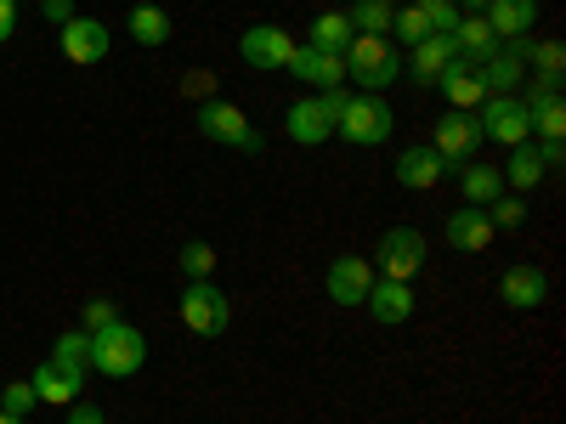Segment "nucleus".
<instances>
[{"instance_id":"nucleus-1","label":"nucleus","mask_w":566,"mask_h":424,"mask_svg":"<svg viewBox=\"0 0 566 424\" xmlns=\"http://www.w3.org/2000/svg\"><path fill=\"white\" fill-rule=\"evenodd\" d=\"M340 57H346V80H357L368 97H380V91L397 85V74H402V57L386 34H352V45Z\"/></svg>"},{"instance_id":"nucleus-2","label":"nucleus","mask_w":566,"mask_h":424,"mask_svg":"<svg viewBox=\"0 0 566 424\" xmlns=\"http://www.w3.org/2000/svg\"><path fill=\"white\" fill-rule=\"evenodd\" d=\"M142 362H148V340H142V328H130L125 317L108 322L103 335H91V368L108 373V380H130Z\"/></svg>"},{"instance_id":"nucleus-3","label":"nucleus","mask_w":566,"mask_h":424,"mask_svg":"<svg viewBox=\"0 0 566 424\" xmlns=\"http://www.w3.org/2000/svg\"><path fill=\"white\" fill-rule=\"evenodd\" d=\"M391 125H397L391 103H386V97H368V91H363V97H346L335 136H346L352 148H380V141H391Z\"/></svg>"},{"instance_id":"nucleus-4","label":"nucleus","mask_w":566,"mask_h":424,"mask_svg":"<svg viewBox=\"0 0 566 424\" xmlns=\"http://www.w3.org/2000/svg\"><path fill=\"white\" fill-rule=\"evenodd\" d=\"M199 130H205L210 141H221V148L261 153V130L250 125V114H244V108H232V103H221V97L199 103Z\"/></svg>"},{"instance_id":"nucleus-5","label":"nucleus","mask_w":566,"mask_h":424,"mask_svg":"<svg viewBox=\"0 0 566 424\" xmlns=\"http://www.w3.org/2000/svg\"><path fill=\"white\" fill-rule=\"evenodd\" d=\"M482 125H476V114H459V108H448L442 119H437V130H431V141H424V148H431L448 170L453 165H464V159H476V148H482Z\"/></svg>"},{"instance_id":"nucleus-6","label":"nucleus","mask_w":566,"mask_h":424,"mask_svg":"<svg viewBox=\"0 0 566 424\" xmlns=\"http://www.w3.org/2000/svg\"><path fill=\"white\" fill-rule=\"evenodd\" d=\"M181 322L193 328V335H205V340L227 335L232 306H227V295L216 289V277H210V283H187V289H181Z\"/></svg>"},{"instance_id":"nucleus-7","label":"nucleus","mask_w":566,"mask_h":424,"mask_svg":"<svg viewBox=\"0 0 566 424\" xmlns=\"http://www.w3.org/2000/svg\"><path fill=\"white\" fill-rule=\"evenodd\" d=\"M239 57L250 63V68H290V57H295V34L290 29H277V23H250L244 34H239Z\"/></svg>"},{"instance_id":"nucleus-8","label":"nucleus","mask_w":566,"mask_h":424,"mask_svg":"<svg viewBox=\"0 0 566 424\" xmlns=\"http://www.w3.org/2000/svg\"><path fill=\"white\" fill-rule=\"evenodd\" d=\"M482 136L488 141H504V148H522V141H533V114L522 108V97H488L482 114H476Z\"/></svg>"},{"instance_id":"nucleus-9","label":"nucleus","mask_w":566,"mask_h":424,"mask_svg":"<svg viewBox=\"0 0 566 424\" xmlns=\"http://www.w3.org/2000/svg\"><path fill=\"white\" fill-rule=\"evenodd\" d=\"M374 261H380V277L408 283V277L424 266V239H419L413 226H391L386 239H380V250H374Z\"/></svg>"},{"instance_id":"nucleus-10","label":"nucleus","mask_w":566,"mask_h":424,"mask_svg":"<svg viewBox=\"0 0 566 424\" xmlns=\"http://www.w3.org/2000/svg\"><path fill=\"white\" fill-rule=\"evenodd\" d=\"M328 300L335 306H363L368 300V289H374V261H363V255H340L335 266H328Z\"/></svg>"},{"instance_id":"nucleus-11","label":"nucleus","mask_w":566,"mask_h":424,"mask_svg":"<svg viewBox=\"0 0 566 424\" xmlns=\"http://www.w3.org/2000/svg\"><path fill=\"white\" fill-rule=\"evenodd\" d=\"M57 40H63V57L80 63V68H91V63H103V57H108V29H103L97 18H80V12H74V18L63 23Z\"/></svg>"},{"instance_id":"nucleus-12","label":"nucleus","mask_w":566,"mask_h":424,"mask_svg":"<svg viewBox=\"0 0 566 424\" xmlns=\"http://www.w3.org/2000/svg\"><path fill=\"white\" fill-rule=\"evenodd\" d=\"M442 239H448V250H459V255H482L499 232H493V221H488V210H476V204H464V210H453L448 215V226H442Z\"/></svg>"},{"instance_id":"nucleus-13","label":"nucleus","mask_w":566,"mask_h":424,"mask_svg":"<svg viewBox=\"0 0 566 424\" xmlns=\"http://www.w3.org/2000/svg\"><path fill=\"white\" fill-rule=\"evenodd\" d=\"M499 295H504L510 311H533V306H544V295H549V277H544V266H533V261H515V266L504 272V283H499Z\"/></svg>"},{"instance_id":"nucleus-14","label":"nucleus","mask_w":566,"mask_h":424,"mask_svg":"<svg viewBox=\"0 0 566 424\" xmlns=\"http://www.w3.org/2000/svg\"><path fill=\"white\" fill-rule=\"evenodd\" d=\"M290 74L317 85V91H335V85H346V57L340 52H317V45H295Z\"/></svg>"},{"instance_id":"nucleus-15","label":"nucleus","mask_w":566,"mask_h":424,"mask_svg":"<svg viewBox=\"0 0 566 424\" xmlns=\"http://www.w3.org/2000/svg\"><path fill=\"white\" fill-rule=\"evenodd\" d=\"M283 125H290V141H301V148H317V141L335 136V108H328L323 97H301Z\"/></svg>"},{"instance_id":"nucleus-16","label":"nucleus","mask_w":566,"mask_h":424,"mask_svg":"<svg viewBox=\"0 0 566 424\" xmlns=\"http://www.w3.org/2000/svg\"><path fill=\"white\" fill-rule=\"evenodd\" d=\"M448 165L431 153V148H402L397 153V187H408V193H431V187H442Z\"/></svg>"},{"instance_id":"nucleus-17","label":"nucleus","mask_w":566,"mask_h":424,"mask_svg":"<svg viewBox=\"0 0 566 424\" xmlns=\"http://www.w3.org/2000/svg\"><path fill=\"white\" fill-rule=\"evenodd\" d=\"M437 85H442V97L459 108V114H470V108H482L488 103V91H482V80H476V68H470L464 57H453L442 74H437Z\"/></svg>"},{"instance_id":"nucleus-18","label":"nucleus","mask_w":566,"mask_h":424,"mask_svg":"<svg viewBox=\"0 0 566 424\" xmlns=\"http://www.w3.org/2000/svg\"><path fill=\"white\" fill-rule=\"evenodd\" d=\"M363 306L374 311V322H408L413 317V289L397 283V277H374V289H368Z\"/></svg>"},{"instance_id":"nucleus-19","label":"nucleus","mask_w":566,"mask_h":424,"mask_svg":"<svg viewBox=\"0 0 566 424\" xmlns=\"http://www.w3.org/2000/svg\"><path fill=\"white\" fill-rule=\"evenodd\" d=\"M453 57H459L453 34H431V40H419V45H413V57H408V74H413V85H437V74H442Z\"/></svg>"},{"instance_id":"nucleus-20","label":"nucleus","mask_w":566,"mask_h":424,"mask_svg":"<svg viewBox=\"0 0 566 424\" xmlns=\"http://www.w3.org/2000/svg\"><path fill=\"white\" fill-rule=\"evenodd\" d=\"M488 29L499 34V40H515V34H533V23H538V0H488Z\"/></svg>"},{"instance_id":"nucleus-21","label":"nucleus","mask_w":566,"mask_h":424,"mask_svg":"<svg viewBox=\"0 0 566 424\" xmlns=\"http://www.w3.org/2000/svg\"><path fill=\"white\" fill-rule=\"evenodd\" d=\"M453 45H459V57L476 68V63H488L493 52H499V34L488 29V18L482 12H464L459 18V29H453Z\"/></svg>"},{"instance_id":"nucleus-22","label":"nucleus","mask_w":566,"mask_h":424,"mask_svg":"<svg viewBox=\"0 0 566 424\" xmlns=\"http://www.w3.org/2000/svg\"><path fill=\"white\" fill-rule=\"evenodd\" d=\"M29 385H34V396H40V402H52V407H69L74 396H85V391H80L85 380H74V373H69V368H57L52 357H45V362L34 368V380H29Z\"/></svg>"},{"instance_id":"nucleus-23","label":"nucleus","mask_w":566,"mask_h":424,"mask_svg":"<svg viewBox=\"0 0 566 424\" xmlns=\"http://www.w3.org/2000/svg\"><path fill=\"white\" fill-rule=\"evenodd\" d=\"M459 187H464V204L488 210V204L504 193V170H493V165H476V159H464V165H459Z\"/></svg>"},{"instance_id":"nucleus-24","label":"nucleus","mask_w":566,"mask_h":424,"mask_svg":"<svg viewBox=\"0 0 566 424\" xmlns=\"http://www.w3.org/2000/svg\"><path fill=\"white\" fill-rule=\"evenodd\" d=\"M476 80H482L488 97H515V85L527 80V63H515L510 52H493L488 63H476Z\"/></svg>"},{"instance_id":"nucleus-25","label":"nucleus","mask_w":566,"mask_h":424,"mask_svg":"<svg viewBox=\"0 0 566 424\" xmlns=\"http://www.w3.org/2000/svg\"><path fill=\"white\" fill-rule=\"evenodd\" d=\"M544 176H549V170H544V159H538V148H533V141H522V148H510L504 187H515V193H533V187H538Z\"/></svg>"},{"instance_id":"nucleus-26","label":"nucleus","mask_w":566,"mask_h":424,"mask_svg":"<svg viewBox=\"0 0 566 424\" xmlns=\"http://www.w3.org/2000/svg\"><path fill=\"white\" fill-rule=\"evenodd\" d=\"M352 18L346 12H323L312 29H306V45H317V52H346V45H352Z\"/></svg>"},{"instance_id":"nucleus-27","label":"nucleus","mask_w":566,"mask_h":424,"mask_svg":"<svg viewBox=\"0 0 566 424\" xmlns=\"http://www.w3.org/2000/svg\"><path fill=\"white\" fill-rule=\"evenodd\" d=\"M352 29L357 34H391V18H397V0H352Z\"/></svg>"},{"instance_id":"nucleus-28","label":"nucleus","mask_w":566,"mask_h":424,"mask_svg":"<svg viewBox=\"0 0 566 424\" xmlns=\"http://www.w3.org/2000/svg\"><path fill=\"white\" fill-rule=\"evenodd\" d=\"M52 362L69 368L74 380H85V373H91V335H85V328H74V335H63V340L52 346Z\"/></svg>"},{"instance_id":"nucleus-29","label":"nucleus","mask_w":566,"mask_h":424,"mask_svg":"<svg viewBox=\"0 0 566 424\" xmlns=\"http://www.w3.org/2000/svg\"><path fill=\"white\" fill-rule=\"evenodd\" d=\"M130 40L136 45H165L170 40V12L165 7H136L130 12Z\"/></svg>"},{"instance_id":"nucleus-30","label":"nucleus","mask_w":566,"mask_h":424,"mask_svg":"<svg viewBox=\"0 0 566 424\" xmlns=\"http://www.w3.org/2000/svg\"><path fill=\"white\" fill-rule=\"evenodd\" d=\"M488 221H493V232H522V226H527L522 193H499V199L488 204Z\"/></svg>"},{"instance_id":"nucleus-31","label":"nucleus","mask_w":566,"mask_h":424,"mask_svg":"<svg viewBox=\"0 0 566 424\" xmlns=\"http://www.w3.org/2000/svg\"><path fill=\"white\" fill-rule=\"evenodd\" d=\"M181 272H187V283H210L216 277V244L193 239V244L181 250Z\"/></svg>"},{"instance_id":"nucleus-32","label":"nucleus","mask_w":566,"mask_h":424,"mask_svg":"<svg viewBox=\"0 0 566 424\" xmlns=\"http://www.w3.org/2000/svg\"><path fill=\"white\" fill-rule=\"evenodd\" d=\"M391 29H397V40L408 45V52H413V45H419V40H431V23H424V12H419V7H397V18H391Z\"/></svg>"},{"instance_id":"nucleus-33","label":"nucleus","mask_w":566,"mask_h":424,"mask_svg":"<svg viewBox=\"0 0 566 424\" xmlns=\"http://www.w3.org/2000/svg\"><path fill=\"white\" fill-rule=\"evenodd\" d=\"M413 7L424 12V23H431V34H453L459 29V7H453V0H413Z\"/></svg>"},{"instance_id":"nucleus-34","label":"nucleus","mask_w":566,"mask_h":424,"mask_svg":"<svg viewBox=\"0 0 566 424\" xmlns=\"http://www.w3.org/2000/svg\"><path fill=\"white\" fill-rule=\"evenodd\" d=\"M560 80H566V74H538V80L527 85V97H522V108L533 114V108H544V103H560Z\"/></svg>"},{"instance_id":"nucleus-35","label":"nucleus","mask_w":566,"mask_h":424,"mask_svg":"<svg viewBox=\"0 0 566 424\" xmlns=\"http://www.w3.org/2000/svg\"><path fill=\"white\" fill-rule=\"evenodd\" d=\"M527 63H533L538 74H560V68H566V52H560V40H533Z\"/></svg>"},{"instance_id":"nucleus-36","label":"nucleus","mask_w":566,"mask_h":424,"mask_svg":"<svg viewBox=\"0 0 566 424\" xmlns=\"http://www.w3.org/2000/svg\"><path fill=\"white\" fill-rule=\"evenodd\" d=\"M533 136H566V108L560 103L533 108Z\"/></svg>"},{"instance_id":"nucleus-37","label":"nucleus","mask_w":566,"mask_h":424,"mask_svg":"<svg viewBox=\"0 0 566 424\" xmlns=\"http://www.w3.org/2000/svg\"><path fill=\"white\" fill-rule=\"evenodd\" d=\"M34 402H40V396H34V385H29V380H18V385L0 391V413H18V418H23Z\"/></svg>"},{"instance_id":"nucleus-38","label":"nucleus","mask_w":566,"mask_h":424,"mask_svg":"<svg viewBox=\"0 0 566 424\" xmlns=\"http://www.w3.org/2000/svg\"><path fill=\"white\" fill-rule=\"evenodd\" d=\"M216 85H221V80H216L210 68H187V74H181V91H187V97H199V103L216 97Z\"/></svg>"},{"instance_id":"nucleus-39","label":"nucleus","mask_w":566,"mask_h":424,"mask_svg":"<svg viewBox=\"0 0 566 424\" xmlns=\"http://www.w3.org/2000/svg\"><path fill=\"white\" fill-rule=\"evenodd\" d=\"M108 322H119L114 300H85V335H103Z\"/></svg>"},{"instance_id":"nucleus-40","label":"nucleus","mask_w":566,"mask_h":424,"mask_svg":"<svg viewBox=\"0 0 566 424\" xmlns=\"http://www.w3.org/2000/svg\"><path fill=\"white\" fill-rule=\"evenodd\" d=\"M538 148V159H544V170H555V165H566V136H538L533 141Z\"/></svg>"},{"instance_id":"nucleus-41","label":"nucleus","mask_w":566,"mask_h":424,"mask_svg":"<svg viewBox=\"0 0 566 424\" xmlns=\"http://www.w3.org/2000/svg\"><path fill=\"white\" fill-rule=\"evenodd\" d=\"M69 424H108V418H103V407H97V402L74 396V402H69Z\"/></svg>"},{"instance_id":"nucleus-42","label":"nucleus","mask_w":566,"mask_h":424,"mask_svg":"<svg viewBox=\"0 0 566 424\" xmlns=\"http://www.w3.org/2000/svg\"><path fill=\"white\" fill-rule=\"evenodd\" d=\"M40 12H45V18H52L57 29H63V23L74 18V0H40Z\"/></svg>"},{"instance_id":"nucleus-43","label":"nucleus","mask_w":566,"mask_h":424,"mask_svg":"<svg viewBox=\"0 0 566 424\" xmlns=\"http://www.w3.org/2000/svg\"><path fill=\"white\" fill-rule=\"evenodd\" d=\"M12 29H18V7H12V0H0V45L12 40Z\"/></svg>"},{"instance_id":"nucleus-44","label":"nucleus","mask_w":566,"mask_h":424,"mask_svg":"<svg viewBox=\"0 0 566 424\" xmlns=\"http://www.w3.org/2000/svg\"><path fill=\"white\" fill-rule=\"evenodd\" d=\"M459 12H488V0H453Z\"/></svg>"},{"instance_id":"nucleus-45","label":"nucleus","mask_w":566,"mask_h":424,"mask_svg":"<svg viewBox=\"0 0 566 424\" xmlns=\"http://www.w3.org/2000/svg\"><path fill=\"white\" fill-rule=\"evenodd\" d=\"M0 424H23V418H18V413H0Z\"/></svg>"},{"instance_id":"nucleus-46","label":"nucleus","mask_w":566,"mask_h":424,"mask_svg":"<svg viewBox=\"0 0 566 424\" xmlns=\"http://www.w3.org/2000/svg\"><path fill=\"white\" fill-rule=\"evenodd\" d=\"M328 7H352V0H328Z\"/></svg>"},{"instance_id":"nucleus-47","label":"nucleus","mask_w":566,"mask_h":424,"mask_svg":"<svg viewBox=\"0 0 566 424\" xmlns=\"http://www.w3.org/2000/svg\"><path fill=\"white\" fill-rule=\"evenodd\" d=\"M12 7H18V0H12Z\"/></svg>"}]
</instances>
